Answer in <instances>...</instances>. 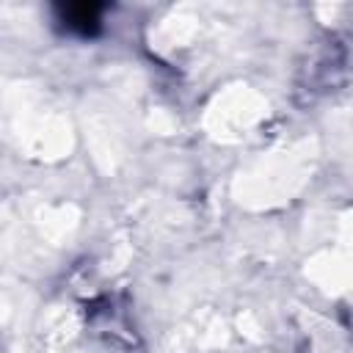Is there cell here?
<instances>
[{
  "label": "cell",
  "mask_w": 353,
  "mask_h": 353,
  "mask_svg": "<svg viewBox=\"0 0 353 353\" xmlns=\"http://www.w3.org/2000/svg\"><path fill=\"white\" fill-rule=\"evenodd\" d=\"M99 6H88V3H77V6H66L63 8V22L80 33H91L99 22Z\"/></svg>",
  "instance_id": "6da1fadb"
}]
</instances>
